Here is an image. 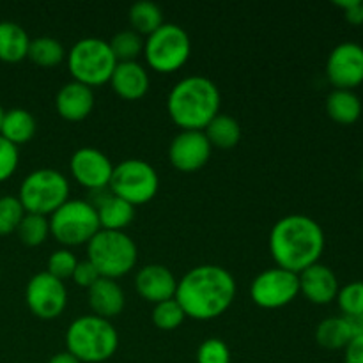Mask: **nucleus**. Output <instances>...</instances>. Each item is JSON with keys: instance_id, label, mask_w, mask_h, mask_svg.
Listing matches in <instances>:
<instances>
[{"instance_id": "1", "label": "nucleus", "mask_w": 363, "mask_h": 363, "mask_svg": "<svg viewBox=\"0 0 363 363\" xmlns=\"http://www.w3.org/2000/svg\"><path fill=\"white\" fill-rule=\"evenodd\" d=\"M234 296V277L222 266L202 264L190 269L181 282H177L174 300L181 305L186 318L209 321L225 314Z\"/></svg>"}, {"instance_id": "2", "label": "nucleus", "mask_w": 363, "mask_h": 363, "mask_svg": "<svg viewBox=\"0 0 363 363\" xmlns=\"http://www.w3.org/2000/svg\"><path fill=\"white\" fill-rule=\"evenodd\" d=\"M325 245L323 227L307 215L284 216L269 233V252L277 268L296 275L318 264Z\"/></svg>"}, {"instance_id": "3", "label": "nucleus", "mask_w": 363, "mask_h": 363, "mask_svg": "<svg viewBox=\"0 0 363 363\" xmlns=\"http://www.w3.org/2000/svg\"><path fill=\"white\" fill-rule=\"evenodd\" d=\"M220 91L206 77H186L177 82L167 98L170 119L181 131H204L220 113Z\"/></svg>"}, {"instance_id": "4", "label": "nucleus", "mask_w": 363, "mask_h": 363, "mask_svg": "<svg viewBox=\"0 0 363 363\" xmlns=\"http://www.w3.org/2000/svg\"><path fill=\"white\" fill-rule=\"evenodd\" d=\"M66 346L67 353L82 363H101L116 354L119 335L108 319L82 315L67 328Z\"/></svg>"}, {"instance_id": "5", "label": "nucleus", "mask_w": 363, "mask_h": 363, "mask_svg": "<svg viewBox=\"0 0 363 363\" xmlns=\"http://www.w3.org/2000/svg\"><path fill=\"white\" fill-rule=\"evenodd\" d=\"M138 250L124 230H99L87 243V261L103 279L128 275L137 264Z\"/></svg>"}, {"instance_id": "6", "label": "nucleus", "mask_w": 363, "mask_h": 363, "mask_svg": "<svg viewBox=\"0 0 363 363\" xmlns=\"http://www.w3.org/2000/svg\"><path fill=\"white\" fill-rule=\"evenodd\" d=\"M116 66L117 60L105 39L84 38L74 43L67 53L71 77L91 89L110 82Z\"/></svg>"}, {"instance_id": "7", "label": "nucleus", "mask_w": 363, "mask_h": 363, "mask_svg": "<svg viewBox=\"0 0 363 363\" xmlns=\"http://www.w3.org/2000/svg\"><path fill=\"white\" fill-rule=\"evenodd\" d=\"M18 201L23 206L25 213L52 215L64 202L69 201V183L59 170H34L21 183Z\"/></svg>"}, {"instance_id": "8", "label": "nucleus", "mask_w": 363, "mask_h": 363, "mask_svg": "<svg viewBox=\"0 0 363 363\" xmlns=\"http://www.w3.org/2000/svg\"><path fill=\"white\" fill-rule=\"evenodd\" d=\"M50 234L64 247L87 245L101 230L98 213L82 199H69L50 215Z\"/></svg>"}, {"instance_id": "9", "label": "nucleus", "mask_w": 363, "mask_h": 363, "mask_svg": "<svg viewBox=\"0 0 363 363\" xmlns=\"http://www.w3.org/2000/svg\"><path fill=\"white\" fill-rule=\"evenodd\" d=\"M190 53V35L176 23H163L144 41V57L156 73H176L188 62Z\"/></svg>"}, {"instance_id": "10", "label": "nucleus", "mask_w": 363, "mask_h": 363, "mask_svg": "<svg viewBox=\"0 0 363 363\" xmlns=\"http://www.w3.org/2000/svg\"><path fill=\"white\" fill-rule=\"evenodd\" d=\"M160 177L155 167L142 160H124L113 167L108 190L128 204L144 206L156 197Z\"/></svg>"}, {"instance_id": "11", "label": "nucleus", "mask_w": 363, "mask_h": 363, "mask_svg": "<svg viewBox=\"0 0 363 363\" xmlns=\"http://www.w3.org/2000/svg\"><path fill=\"white\" fill-rule=\"evenodd\" d=\"M300 294V279L296 273L272 268L259 273L250 286V296L261 308H282Z\"/></svg>"}, {"instance_id": "12", "label": "nucleus", "mask_w": 363, "mask_h": 363, "mask_svg": "<svg viewBox=\"0 0 363 363\" xmlns=\"http://www.w3.org/2000/svg\"><path fill=\"white\" fill-rule=\"evenodd\" d=\"M27 307L35 318L55 319L67 305V291L62 280L55 279L48 272L32 277L25 289Z\"/></svg>"}, {"instance_id": "13", "label": "nucleus", "mask_w": 363, "mask_h": 363, "mask_svg": "<svg viewBox=\"0 0 363 363\" xmlns=\"http://www.w3.org/2000/svg\"><path fill=\"white\" fill-rule=\"evenodd\" d=\"M326 77L335 89L353 91L363 84V46L346 41L337 45L326 60Z\"/></svg>"}, {"instance_id": "14", "label": "nucleus", "mask_w": 363, "mask_h": 363, "mask_svg": "<svg viewBox=\"0 0 363 363\" xmlns=\"http://www.w3.org/2000/svg\"><path fill=\"white\" fill-rule=\"evenodd\" d=\"M211 149L204 131H179L170 142L169 160L174 169L191 174L209 162Z\"/></svg>"}, {"instance_id": "15", "label": "nucleus", "mask_w": 363, "mask_h": 363, "mask_svg": "<svg viewBox=\"0 0 363 363\" xmlns=\"http://www.w3.org/2000/svg\"><path fill=\"white\" fill-rule=\"evenodd\" d=\"M69 169L74 181L91 191L108 188L113 172V165L108 156L94 147H82L74 151V155L71 156Z\"/></svg>"}, {"instance_id": "16", "label": "nucleus", "mask_w": 363, "mask_h": 363, "mask_svg": "<svg viewBox=\"0 0 363 363\" xmlns=\"http://www.w3.org/2000/svg\"><path fill=\"white\" fill-rule=\"evenodd\" d=\"M135 287L145 301L156 305L176 296L177 280L167 266L147 264L135 277Z\"/></svg>"}, {"instance_id": "17", "label": "nucleus", "mask_w": 363, "mask_h": 363, "mask_svg": "<svg viewBox=\"0 0 363 363\" xmlns=\"http://www.w3.org/2000/svg\"><path fill=\"white\" fill-rule=\"evenodd\" d=\"M300 279V293L308 301L315 305H328L337 300L339 294V280L332 268L325 264H312L298 275Z\"/></svg>"}, {"instance_id": "18", "label": "nucleus", "mask_w": 363, "mask_h": 363, "mask_svg": "<svg viewBox=\"0 0 363 363\" xmlns=\"http://www.w3.org/2000/svg\"><path fill=\"white\" fill-rule=\"evenodd\" d=\"M55 108L62 119L71 123L87 119L94 108V92L80 82H69L57 92Z\"/></svg>"}, {"instance_id": "19", "label": "nucleus", "mask_w": 363, "mask_h": 363, "mask_svg": "<svg viewBox=\"0 0 363 363\" xmlns=\"http://www.w3.org/2000/svg\"><path fill=\"white\" fill-rule=\"evenodd\" d=\"M113 92L126 101L142 99L149 91V74L138 62H117L110 78Z\"/></svg>"}, {"instance_id": "20", "label": "nucleus", "mask_w": 363, "mask_h": 363, "mask_svg": "<svg viewBox=\"0 0 363 363\" xmlns=\"http://www.w3.org/2000/svg\"><path fill=\"white\" fill-rule=\"evenodd\" d=\"M89 305L94 315L103 319H112L123 312L124 293L119 284L112 279H98L89 287Z\"/></svg>"}, {"instance_id": "21", "label": "nucleus", "mask_w": 363, "mask_h": 363, "mask_svg": "<svg viewBox=\"0 0 363 363\" xmlns=\"http://www.w3.org/2000/svg\"><path fill=\"white\" fill-rule=\"evenodd\" d=\"M30 38L14 21H0V60L7 64H16L27 59Z\"/></svg>"}, {"instance_id": "22", "label": "nucleus", "mask_w": 363, "mask_h": 363, "mask_svg": "<svg viewBox=\"0 0 363 363\" xmlns=\"http://www.w3.org/2000/svg\"><path fill=\"white\" fill-rule=\"evenodd\" d=\"M99 227L103 230H124L135 216V208L110 191L99 204L94 206Z\"/></svg>"}, {"instance_id": "23", "label": "nucleus", "mask_w": 363, "mask_h": 363, "mask_svg": "<svg viewBox=\"0 0 363 363\" xmlns=\"http://www.w3.org/2000/svg\"><path fill=\"white\" fill-rule=\"evenodd\" d=\"M34 116L25 108H13L4 113L2 126H0V137L6 138L13 145H23L30 142L35 135Z\"/></svg>"}, {"instance_id": "24", "label": "nucleus", "mask_w": 363, "mask_h": 363, "mask_svg": "<svg viewBox=\"0 0 363 363\" xmlns=\"http://www.w3.org/2000/svg\"><path fill=\"white\" fill-rule=\"evenodd\" d=\"M326 112L339 124H354L362 116V101L354 91L333 89L326 98Z\"/></svg>"}, {"instance_id": "25", "label": "nucleus", "mask_w": 363, "mask_h": 363, "mask_svg": "<svg viewBox=\"0 0 363 363\" xmlns=\"http://www.w3.org/2000/svg\"><path fill=\"white\" fill-rule=\"evenodd\" d=\"M206 138L209 140L211 147L233 149L241 140V126L233 116L218 113L204 130Z\"/></svg>"}, {"instance_id": "26", "label": "nucleus", "mask_w": 363, "mask_h": 363, "mask_svg": "<svg viewBox=\"0 0 363 363\" xmlns=\"http://www.w3.org/2000/svg\"><path fill=\"white\" fill-rule=\"evenodd\" d=\"M351 339H353V333L344 315L325 319L315 328V340L325 350H344L351 342Z\"/></svg>"}, {"instance_id": "27", "label": "nucleus", "mask_w": 363, "mask_h": 363, "mask_svg": "<svg viewBox=\"0 0 363 363\" xmlns=\"http://www.w3.org/2000/svg\"><path fill=\"white\" fill-rule=\"evenodd\" d=\"M130 23L133 30L140 35H151L152 32L158 30L165 21H163V13L156 4L142 0L131 6L130 9Z\"/></svg>"}, {"instance_id": "28", "label": "nucleus", "mask_w": 363, "mask_h": 363, "mask_svg": "<svg viewBox=\"0 0 363 363\" xmlns=\"http://www.w3.org/2000/svg\"><path fill=\"white\" fill-rule=\"evenodd\" d=\"M64 57H66V52L59 39L48 38V35L30 39L27 59H30L38 66L53 67L62 62Z\"/></svg>"}, {"instance_id": "29", "label": "nucleus", "mask_w": 363, "mask_h": 363, "mask_svg": "<svg viewBox=\"0 0 363 363\" xmlns=\"http://www.w3.org/2000/svg\"><path fill=\"white\" fill-rule=\"evenodd\" d=\"M108 45L117 62H137V57L144 53V39L135 30L117 32Z\"/></svg>"}, {"instance_id": "30", "label": "nucleus", "mask_w": 363, "mask_h": 363, "mask_svg": "<svg viewBox=\"0 0 363 363\" xmlns=\"http://www.w3.org/2000/svg\"><path fill=\"white\" fill-rule=\"evenodd\" d=\"M20 241L27 247H39L46 241L50 234V222L46 216L32 215V213H25L21 218L20 225L16 229Z\"/></svg>"}, {"instance_id": "31", "label": "nucleus", "mask_w": 363, "mask_h": 363, "mask_svg": "<svg viewBox=\"0 0 363 363\" xmlns=\"http://www.w3.org/2000/svg\"><path fill=\"white\" fill-rule=\"evenodd\" d=\"M184 312L181 308V305L176 300H167L162 303L155 305V311H152V323H155L156 328L163 330V332H172V330L179 328L184 321Z\"/></svg>"}, {"instance_id": "32", "label": "nucleus", "mask_w": 363, "mask_h": 363, "mask_svg": "<svg viewBox=\"0 0 363 363\" xmlns=\"http://www.w3.org/2000/svg\"><path fill=\"white\" fill-rule=\"evenodd\" d=\"M23 216L25 209L21 202L18 201V197H13V195L0 197V236L16 233Z\"/></svg>"}, {"instance_id": "33", "label": "nucleus", "mask_w": 363, "mask_h": 363, "mask_svg": "<svg viewBox=\"0 0 363 363\" xmlns=\"http://www.w3.org/2000/svg\"><path fill=\"white\" fill-rule=\"evenodd\" d=\"M337 303L342 311V315L363 314V282H350L340 287L337 294Z\"/></svg>"}, {"instance_id": "34", "label": "nucleus", "mask_w": 363, "mask_h": 363, "mask_svg": "<svg viewBox=\"0 0 363 363\" xmlns=\"http://www.w3.org/2000/svg\"><path fill=\"white\" fill-rule=\"evenodd\" d=\"M78 261L74 257L73 252H69L67 248H60V250H55L48 257V264H46V272L52 277L59 280H66L73 277L74 268H77Z\"/></svg>"}, {"instance_id": "35", "label": "nucleus", "mask_w": 363, "mask_h": 363, "mask_svg": "<svg viewBox=\"0 0 363 363\" xmlns=\"http://www.w3.org/2000/svg\"><path fill=\"white\" fill-rule=\"evenodd\" d=\"M197 363H230V351L220 339H206L199 346Z\"/></svg>"}, {"instance_id": "36", "label": "nucleus", "mask_w": 363, "mask_h": 363, "mask_svg": "<svg viewBox=\"0 0 363 363\" xmlns=\"http://www.w3.org/2000/svg\"><path fill=\"white\" fill-rule=\"evenodd\" d=\"M18 162H20V152L16 145L0 137V183L9 179L16 172Z\"/></svg>"}, {"instance_id": "37", "label": "nucleus", "mask_w": 363, "mask_h": 363, "mask_svg": "<svg viewBox=\"0 0 363 363\" xmlns=\"http://www.w3.org/2000/svg\"><path fill=\"white\" fill-rule=\"evenodd\" d=\"M71 279L74 280V284H77L78 287H85V289H89V287H91L96 280L101 279V277H99L98 269H96L91 262L82 261L77 264Z\"/></svg>"}, {"instance_id": "38", "label": "nucleus", "mask_w": 363, "mask_h": 363, "mask_svg": "<svg viewBox=\"0 0 363 363\" xmlns=\"http://www.w3.org/2000/svg\"><path fill=\"white\" fill-rule=\"evenodd\" d=\"M335 6L344 9V16L350 23L363 25V0H344V2L337 0Z\"/></svg>"}, {"instance_id": "39", "label": "nucleus", "mask_w": 363, "mask_h": 363, "mask_svg": "<svg viewBox=\"0 0 363 363\" xmlns=\"http://www.w3.org/2000/svg\"><path fill=\"white\" fill-rule=\"evenodd\" d=\"M344 363H363V335L351 339L344 347Z\"/></svg>"}, {"instance_id": "40", "label": "nucleus", "mask_w": 363, "mask_h": 363, "mask_svg": "<svg viewBox=\"0 0 363 363\" xmlns=\"http://www.w3.org/2000/svg\"><path fill=\"white\" fill-rule=\"evenodd\" d=\"M344 318H346L347 325H350L351 333H353V339H354V337L363 335V314L344 315Z\"/></svg>"}, {"instance_id": "41", "label": "nucleus", "mask_w": 363, "mask_h": 363, "mask_svg": "<svg viewBox=\"0 0 363 363\" xmlns=\"http://www.w3.org/2000/svg\"><path fill=\"white\" fill-rule=\"evenodd\" d=\"M48 363H82V362L77 360V358H74L71 353L64 351V353H59V354H55V357L50 358Z\"/></svg>"}, {"instance_id": "42", "label": "nucleus", "mask_w": 363, "mask_h": 363, "mask_svg": "<svg viewBox=\"0 0 363 363\" xmlns=\"http://www.w3.org/2000/svg\"><path fill=\"white\" fill-rule=\"evenodd\" d=\"M4 113H6V112H4V108H2V106H0V126H2V119H4Z\"/></svg>"}, {"instance_id": "43", "label": "nucleus", "mask_w": 363, "mask_h": 363, "mask_svg": "<svg viewBox=\"0 0 363 363\" xmlns=\"http://www.w3.org/2000/svg\"><path fill=\"white\" fill-rule=\"evenodd\" d=\"M360 176H362V181H363V165H362V170H360Z\"/></svg>"}, {"instance_id": "44", "label": "nucleus", "mask_w": 363, "mask_h": 363, "mask_svg": "<svg viewBox=\"0 0 363 363\" xmlns=\"http://www.w3.org/2000/svg\"><path fill=\"white\" fill-rule=\"evenodd\" d=\"M362 11H363V7H362Z\"/></svg>"}]
</instances>
